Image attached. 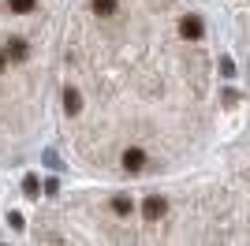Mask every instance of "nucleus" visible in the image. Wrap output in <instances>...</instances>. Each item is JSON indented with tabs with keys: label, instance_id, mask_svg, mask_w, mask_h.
<instances>
[{
	"label": "nucleus",
	"instance_id": "1",
	"mask_svg": "<svg viewBox=\"0 0 250 246\" xmlns=\"http://www.w3.org/2000/svg\"><path fill=\"white\" fill-rule=\"evenodd\" d=\"M165 209H168V202H165L161 194H149L146 202H142V216H146L149 224H157V220L165 216Z\"/></svg>",
	"mask_w": 250,
	"mask_h": 246
},
{
	"label": "nucleus",
	"instance_id": "2",
	"mask_svg": "<svg viewBox=\"0 0 250 246\" xmlns=\"http://www.w3.org/2000/svg\"><path fill=\"white\" fill-rule=\"evenodd\" d=\"M179 34H183L187 41H202L206 26H202V19H198V15H183V19H179Z\"/></svg>",
	"mask_w": 250,
	"mask_h": 246
},
{
	"label": "nucleus",
	"instance_id": "3",
	"mask_svg": "<svg viewBox=\"0 0 250 246\" xmlns=\"http://www.w3.org/2000/svg\"><path fill=\"white\" fill-rule=\"evenodd\" d=\"M120 164H124V172H142V168H146V153H142V149H124Z\"/></svg>",
	"mask_w": 250,
	"mask_h": 246
},
{
	"label": "nucleus",
	"instance_id": "4",
	"mask_svg": "<svg viewBox=\"0 0 250 246\" xmlns=\"http://www.w3.org/2000/svg\"><path fill=\"white\" fill-rule=\"evenodd\" d=\"M63 112H67V116H79V112H83V97H79V90H71V86L63 90Z\"/></svg>",
	"mask_w": 250,
	"mask_h": 246
},
{
	"label": "nucleus",
	"instance_id": "5",
	"mask_svg": "<svg viewBox=\"0 0 250 246\" xmlns=\"http://www.w3.org/2000/svg\"><path fill=\"white\" fill-rule=\"evenodd\" d=\"M4 52H8V60H26V56H30V45H26L22 38H11Z\"/></svg>",
	"mask_w": 250,
	"mask_h": 246
},
{
	"label": "nucleus",
	"instance_id": "6",
	"mask_svg": "<svg viewBox=\"0 0 250 246\" xmlns=\"http://www.w3.org/2000/svg\"><path fill=\"white\" fill-rule=\"evenodd\" d=\"M90 8H94V15H101V19H112L116 11H120V4H116V0H90Z\"/></svg>",
	"mask_w": 250,
	"mask_h": 246
},
{
	"label": "nucleus",
	"instance_id": "7",
	"mask_svg": "<svg viewBox=\"0 0 250 246\" xmlns=\"http://www.w3.org/2000/svg\"><path fill=\"white\" fill-rule=\"evenodd\" d=\"M131 209H135V202H131L127 194H116L112 198V213L116 216H131Z\"/></svg>",
	"mask_w": 250,
	"mask_h": 246
},
{
	"label": "nucleus",
	"instance_id": "8",
	"mask_svg": "<svg viewBox=\"0 0 250 246\" xmlns=\"http://www.w3.org/2000/svg\"><path fill=\"white\" fill-rule=\"evenodd\" d=\"M34 8H38V0H8V11H15V15H30Z\"/></svg>",
	"mask_w": 250,
	"mask_h": 246
},
{
	"label": "nucleus",
	"instance_id": "9",
	"mask_svg": "<svg viewBox=\"0 0 250 246\" xmlns=\"http://www.w3.org/2000/svg\"><path fill=\"white\" fill-rule=\"evenodd\" d=\"M22 190H26L30 198H38V179H34V175H26V179H22Z\"/></svg>",
	"mask_w": 250,
	"mask_h": 246
},
{
	"label": "nucleus",
	"instance_id": "10",
	"mask_svg": "<svg viewBox=\"0 0 250 246\" xmlns=\"http://www.w3.org/2000/svg\"><path fill=\"white\" fill-rule=\"evenodd\" d=\"M4 67H8V52H0V75H4Z\"/></svg>",
	"mask_w": 250,
	"mask_h": 246
}]
</instances>
